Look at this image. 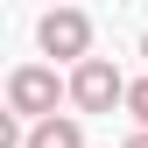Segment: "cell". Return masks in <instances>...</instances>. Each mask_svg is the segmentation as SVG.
Returning a JSON list of instances; mask_svg holds the SVG:
<instances>
[{"instance_id":"6da1fadb","label":"cell","mask_w":148,"mask_h":148,"mask_svg":"<svg viewBox=\"0 0 148 148\" xmlns=\"http://www.w3.org/2000/svg\"><path fill=\"white\" fill-rule=\"evenodd\" d=\"M71 99L85 106V113H113V106H127V78L106 57H78V71H71Z\"/></svg>"},{"instance_id":"7a4b0ae2","label":"cell","mask_w":148,"mask_h":148,"mask_svg":"<svg viewBox=\"0 0 148 148\" xmlns=\"http://www.w3.org/2000/svg\"><path fill=\"white\" fill-rule=\"evenodd\" d=\"M57 99H64V85H57V71H42V64H21V71L7 78V113L49 120V113H57Z\"/></svg>"},{"instance_id":"3957f363","label":"cell","mask_w":148,"mask_h":148,"mask_svg":"<svg viewBox=\"0 0 148 148\" xmlns=\"http://www.w3.org/2000/svg\"><path fill=\"white\" fill-rule=\"evenodd\" d=\"M35 42H42V57H85V49H92V21L78 7H57V14H42Z\"/></svg>"},{"instance_id":"277c9868","label":"cell","mask_w":148,"mask_h":148,"mask_svg":"<svg viewBox=\"0 0 148 148\" xmlns=\"http://www.w3.org/2000/svg\"><path fill=\"white\" fill-rule=\"evenodd\" d=\"M21 148H85V127L49 113V120H35V127H28V141H21Z\"/></svg>"},{"instance_id":"5b68a950","label":"cell","mask_w":148,"mask_h":148,"mask_svg":"<svg viewBox=\"0 0 148 148\" xmlns=\"http://www.w3.org/2000/svg\"><path fill=\"white\" fill-rule=\"evenodd\" d=\"M127 113H134V120L148 127V78H141V85H127Z\"/></svg>"},{"instance_id":"8992f818","label":"cell","mask_w":148,"mask_h":148,"mask_svg":"<svg viewBox=\"0 0 148 148\" xmlns=\"http://www.w3.org/2000/svg\"><path fill=\"white\" fill-rule=\"evenodd\" d=\"M127 148H148V127H141V134H134V141H127Z\"/></svg>"},{"instance_id":"52a82bcc","label":"cell","mask_w":148,"mask_h":148,"mask_svg":"<svg viewBox=\"0 0 148 148\" xmlns=\"http://www.w3.org/2000/svg\"><path fill=\"white\" fill-rule=\"evenodd\" d=\"M141 57H148V35H141Z\"/></svg>"}]
</instances>
